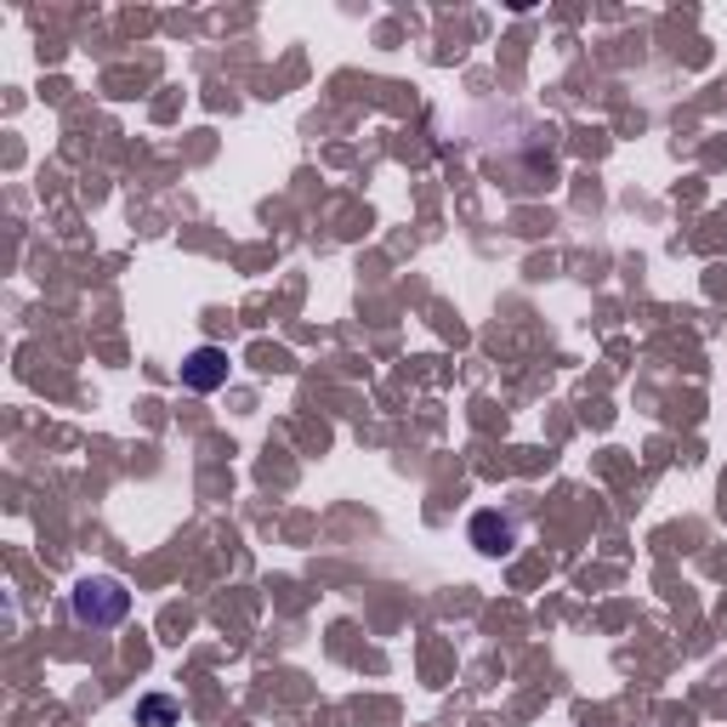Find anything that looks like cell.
Masks as SVG:
<instances>
[{
	"label": "cell",
	"instance_id": "obj_1",
	"mask_svg": "<svg viewBox=\"0 0 727 727\" xmlns=\"http://www.w3.org/2000/svg\"><path fill=\"white\" fill-rule=\"evenodd\" d=\"M69 614H74L80 625H91V632H114V625H125V614H131L125 579H114V574H85V579H74Z\"/></svg>",
	"mask_w": 727,
	"mask_h": 727
},
{
	"label": "cell",
	"instance_id": "obj_2",
	"mask_svg": "<svg viewBox=\"0 0 727 727\" xmlns=\"http://www.w3.org/2000/svg\"><path fill=\"white\" fill-rule=\"evenodd\" d=\"M222 381H228V353L222 347H193L182 359V386H188V393H216Z\"/></svg>",
	"mask_w": 727,
	"mask_h": 727
},
{
	"label": "cell",
	"instance_id": "obj_3",
	"mask_svg": "<svg viewBox=\"0 0 727 727\" xmlns=\"http://www.w3.org/2000/svg\"><path fill=\"white\" fill-rule=\"evenodd\" d=\"M472 541H477V552L506 557V552L517 546V523L501 517V512H477V517H472Z\"/></svg>",
	"mask_w": 727,
	"mask_h": 727
},
{
	"label": "cell",
	"instance_id": "obj_4",
	"mask_svg": "<svg viewBox=\"0 0 727 727\" xmlns=\"http://www.w3.org/2000/svg\"><path fill=\"white\" fill-rule=\"evenodd\" d=\"M176 699H165V694H142L137 699V727H176Z\"/></svg>",
	"mask_w": 727,
	"mask_h": 727
}]
</instances>
